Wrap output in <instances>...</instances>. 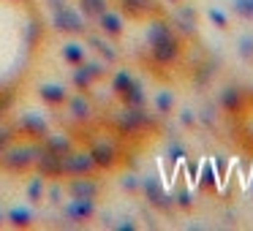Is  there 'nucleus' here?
<instances>
[{"instance_id": "obj_1", "label": "nucleus", "mask_w": 253, "mask_h": 231, "mask_svg": "<svg viewBox=\"0 0 253 231\" xmlns=\"http://www.w3.org/2000/svg\"><path fill=\"white\" fill-rule=\"evenodd\" d=\"M147 46H150V55H153V60L158 63V66H171L182 52L180 38H177L174 30L169 28V22H164V19H153V22H150Z\"/></svg>"}, {"instance_id": "obj_2", "label": "nucleus", "mask_w": 253, "mask_h": 231, "mask_svg": "<svg viewBox=\"0 0 253 231\" xmlns=\"http://www.w3.org/2000/svg\"><path fill=\"white\" fill-rule=\"evenodd\" d=\"M44 153V144L30 139L25 144H6L0 150V169L3 171H14V174H22V171L36 169V160Z\"/></svg>"}, {"instance_id": "obj_3", "label": "nucleus", "mask_w": 253, "mask_h": 231, "mask_svg": "<svg viewBox=\"0 0 253 231\" xmlns=\"http://www.w3.org/2000/svg\"><path fill=\"white\" fill-rule=\"evenodd\" d=\"M52 28L66 36H82L87 30V25H84V14L66 3L60 8H52Z\"/></svg>"}, {"instance_id": "obj_4", "label": "nucleus", "mask_w": 253, "mask_h": 231, "mask_svg": "<svg viewBox=\"0 0 253 231\" xmlns=\"http://www.w3.org/2000/svg\"><path fill=\"white\" fill-rule=\"evenodd\" d=\"M115 125L120 133L133 136V133H139L142 128L150 125V117H147V112H144V106H123L115 117Z\"/></svg>"}, {"instance_id": "obj_5", "label": "nucleus", "mask_w": 253, "mask_h": 231, "mask_svg": "<svg viewBox=\"0 0 253 231\" xmlns=\"http://www.w3.org/2000/svg\"><path fill=\"white\" fill-rule=\"evenodd\" d=\"M95 171L98 169H95L87 150H71L63 155V180L66 177H93Z\"/></svg>"}, {"instance_id": "obj_6", "label": "nucleus", "mask_w": 253, "mask_h": 231, "mask_svg": "<svg viewBox=\"0 0 253 231\" xmlns=\"http://www.w3.org/2000/svg\"><path fill=\"white\" fill-rule=\"evenodd\" d=\"M87 153H90V158H93V163L98 171L115 169L117 160H120V150H117V144L112 142V139H95Z\"/></svg>"}, {"instance_id": "obj_7", "label": "nucleus", "mask_w": 253, "mask_h": 231, "mask_svg": "<svg viewBox=\"0 0 253 231\" xmlns=\"http://www.w3.org/2000/svg\"><path fill=\"white\" fill-rule=\"evenodd\" d=\"M139 188H142L144 198H147V201L153 204L155 209H164V212H169V209L174 207V196L164 191V185H161L158 177H144Z\"/></svg>"}, {"instance_id": "obj_8", "label": "nucleus", "mask_w": 253, "mask_h": 231, "mask_svg": "<svg viewBox=\"0 0 253 231\" xmlns=\"http://www.w3.org/2000/svg\"><path fill=\"white\" fill-rule=\"evenodd\" d=\"M98 193H101V185L93 177H66V196L68 198H90V201H95Z\"/></svg>"}, {"instance_id": "obj_9", "label": "nucleus", "mask_w": 253, "mask_h": 231, "mask_svg": "<svg viewBox=\"0 0 253 231\" xmlns=\"http://www.w3.org/2000/svg\"><path fill=\"white\" fill-rule=\"evenodd\" d=\"M36 174H41L44 180H63V155L44 150L36 160Z\"/></svg>"}, {"instance_id": "obj_10", "label": "nucleus", "mask_w": 253, "mask_h": 231, "mask_svg": "<svg viewBox=\"0 0 253 231\" xmlns=\"http://www.w3.org/2000/svg\"><path fill=\"white\" fill-rule=\"evenodd\" d=\"M63 215L71 223H87V220L95 218V201H90V198H71L66 204V209H63Z\"/></svg>"}, {"instance_id": "obj_11", "label": "nucleus", "mask_w": 253, "mask_h": 231, "mask_svg": "<svg viewBox=\"0 0 253 231\" xmlns=\"http://www.w3.org/2000/svg\"><path fill=\"white\" fill-rule=\"evenodd\" d=\"M19 131L25 133V136L36 139V142H41V139L49 133V125H46V120L41 115H36V112H28V115L19 117Z\"/></svg>"}, {"instance_id": "obj_12", "label": "nucleus", "mask_w": 253, "mask_h": 231, "mask_svg": "<svg viewBox=\"0 0 253 231\" xmlns=\"http://www.w3.org/2000/svg\"><path fill=\"white\" fill-rule=\"evenodd\" d=\"M66 104H68V115H71V120L84 122V120L93 117V104H90L87 93H79V90H77L74 95H68V98H66Z\"/></svg>"}, {"instance_id": "obj_13", "label": "nucleus", "mask_w": 253, "mask_h": 231, "mask_svg": "<svg viewBox=\"0 0 253 231\" xmlns=\"http://www.w3.org/2000/svg\"><path fill=\"white\" fill-rule=\"evenodd\" d=\"M95 25H98V30H101L104 36H109V38H120V36H123V28H126L120 14H117V11H109V8H106L104 14H98V17H95Z\"/></svg>"}, {"instance_id": "obj_14", "label": "nucleus", "mask_w": 253, "mask_h": 231, "mask_svg": "<svg viewBox=\"0 0 253 231\" xmlns=\"http://www.w3.org/2000/svg\"><path fill=\"white\" fill-rule=\"evenodd\" d=\"M41 144H44V150H49V153H55V155H66L74 150L71 136H66V133H46V136L41 139Z\"/></svg>"}, {"instance_id": "obj_15", "label": "nucleus", "mask_w": 253, "mask_h": 231, "mask_svg": "<svg viewBox=\"0 0 253 231\" xmlns=\"http://www.w3.org/2000/svg\"><path fill=\"white\" fill-rule=\"evenodd\" d=\"M39 95L46 106H63L68 98V90L63 84H41L39 87Z\"/></svg>"}, {"instance_id": "obj_16", "label": "nucleus", "mask_w": 253, "mask_h": 231, "mask_svg": "<svg viewBox=\"0 0 253 231\" xmlns=\"http://www.w3.org/2000/svg\"><path fill=\"white\" fill-rule=\"evenodd\" d=\"M242 104H245V98H242L240 87H223V93H220V106H223V112L237 115V112H242Z\"/></svg>"}, {"instance_id": "obj_17", "label": "nucleus", "mask_w": 253, "mask_h": 231, "mask_svg": "<svg viewBox=\"0 0 253 231\" xmlns=\"http://www.w3.org/2000/svg\"><path fill=\"white\" fill-rule=\"evenodd\" d=\"M6 218H8V223L17 226V229H30L33 220H36V212L30 207H11Z\"/></svg>"}, {"instance_id": "obj_18", "label": "nucleus", "mask_w": 253, "mask_h": 231, "mask_svg": "<svg viewBox=\"0 0 253 231\" xmlns=\"http://www.w3.org/2000/svg\"><path fill=\"white\" fill-rule=\"evenodd\" d=\"M120 6L126 8L131 17H144V14H153L155 11V0H120Z\"/></svg>"}, {"instance_id": "obj_19", "label": "nucleus", "mask_w": 253, "mask_h": 231, "mask_svg": "<svg viewBox=\"0 0 253 231\" xmlns=\"http://www.w3.org/2000/svg\"><path fill=\"white\" fill-rule=\"evenodd\" d=\"M44 193H46V180H44V177H41V174L30 177L28 188H25V196H28V201H30V204L44 201Z\"/></svg>"}, {"instance_id": "obj_20", "label": "nucleus", "mask_w": 253, "mask_h": 231, "mask_svg": "<svg viewBox=\"0 0 253 231\" xmlns=\"http://www.w3.org/2000/svg\"><path fill=\"white\" fill-rule=\"evenodd\" d=\"M63 60L71 68L79 66V63H84V46L79 44V41H68V44L63 46Z\"/></svg>"}, {"instance_id": "obj_21", "label": "nucleus", "mask_w": 253, "mask_h": 231, "mask_svg": "<svg viewBox=\"0 0 253 231\" xmlns=\"http://www.w3.org/2000/svg\"><path fill=\"white\" fill-rule=\"evenodd\" d=\"M120 101H123L126 106H144V104H147V95H144V87H142V84L133 79V84L128 87V93L123 95Z\"/></svg>"}, {"instance_id": "obj_22", "label": "nucleus", "mask_w": 253, "mask_h": 231, "mask_svg": "<svg viewBox=\"0 0 253 231\" xmlns=\"http://www.w3.org/2000/svg\"><path fill=\"white\" fill-rule=\"evenodd\" d=\"M199 185L204 188V191H215L218 188V171H215V163H204L202 171H199Z\"/></svg>"}, {"instance_id": "obj_23", "label": "nucleus", "mask_w": 253, "mask_h": 231, "mask_svg": "<svg viewBox=\"0 0 253 231\" xmlns=\"http://www.w3.org/2000/svg\"><path fill=\"white\" fill-rule=\"evenodd\" d=\"M71 82H74V90H79V93H87L90 87H93V77H90L87 71H84L82 66H74V71H71Z\"/></svg>"}, {"instance_id": "obj_24", "label": "nucleus", "mask_w": 253, "mask_h": 231, "mask_svg": "<svg viewBox=\"0 0 253 231\" xmlns=\"http://www.w3.org/2000/svg\"><path fill=\"white\" fill-rule=\"evenodd\" d=\"M77 3H79V11H82L84 17H90V19H95L98 14H104L106 8H109L106 0H77Z\"/></svg>"}, {"instance_id": "obj_25", "label": "nucleus", "mask_w": 253, "mask_h": 231, "mask_svg": "<svg viewBox=\"0 0 253 231\" xmlns=\"http://www.w3.org/2000/svg\"><path fill=\"white\" fill-rule=\"evenodd\" d=\"M87 41H90V46H93V49L98 52L101 57H104V63H115V60H117V49H112V46L106 44L104 38H98V36H90Z\"/></svg>"}, {"instance_id": "obj_26", "label": "nucleus", "mask_w": 253, "mask_h": 231, "mask_svg": "<svg viewBox=\"0 0 253 231\" xmlns=\"http://www.w3.org/2000/svg\"><path fill=\"white\" fill-rule=\"evenodd\" d=\"M133 84V77L128 71H117L115 77H112V90H115L117 98H123V95L128 93V87Z\"/></svg>"}, {"instance_id": "obj_27", "label": "nucleus", "mask_w": 253, "mask_h": 231, "mask_svg": "<svg viewBox=\"0 0 253 231\" xmlns=\"http://www.w3.org/2000/svg\"><path fill=\"white\" fill-rule=\"evenodd\" d=\"M155 109H158L161 115H169V112L174 109V95H171L169 90H161V93L155 95Z\"/></svg>"}, {"instance_id": "obj_28", "label": "nucleus", "mask_w": 253, "mask_h": 231, "mask_svg": "<svg viewBox=\"0 0 253 231\" xmlns=\"http://www.w3.org/2000/svg\"><path fill=\"white\" fill-rule=\"evenodd\" d=\"M166 158H169L171 166H174V163H185V160H188V153H185V147H182L180 142H171L169 150H166Z\"/></svg>"}, {"instance_id": "obj_29", "label": "nucleus", "mask_w": 253, "mask_h": 231, "mask_svg": "<svg viewBox=\"0 0 253 231\" xmlns=\"http://www.w3.org/2000/svg\"><path fill=\"white\" fill-rule=\"evenodd\" d=\"M79 66H82L84 71L90 74V77H93V82H98V79H104V77H106V66H104L101 60H90V63L84 60V63H79Z\"/></svg>"}, {"instance_id": "obj_30", "label": "nucleus", "mask_w": 253, "mask_h": 231, "mask_svg": "<svg viewBox=\"0 0 253 231\" xmlns=\"http://www.w3.org/2000/svg\"><path fill=\"white\" fill-rule=\"evenodd\" d=\"M44 196H49V201H52V204H60V201H63V196H66V185H60V180H52V185L46 188Z\"/></svg>"}, {"instance_id": "obj_31", "label": "nucleus", "mask_w": 253, "mask_h": 231, "mask_svg": "<svg viewBox=\"0 0 253 231\" xmlns=\"http://www.w3.org/2000/svg\"><path fill=\"white\" fill-rule=\"evenodd\" d=\"M231 6H234V11L242 19H253V0H234Z\"/></svg>"}, {"instance_id": "obj_32", "label": "nucleus", "mask_w": 253, "mask_h": 231, "mask_svg": "<svg viewBox=\"0 0 253 231\" xmlns=\"http://www.w3.org/2000/svg\"><path fill=\"white\" fill-rule=\"evenodd\" d=\"M207 17H210V22H212L215 28H220V30H226V28H229V17H226V14L220 11V8H210V11H207Z\"/></svg>"}, {"instance_id": "obj_33", "label": "nucleus", "mask_w": 253, "mask_h": 231, "mask_svg": "<svg viewBox=\"0 0 253 231\" xmlns=\"http://www.w3.org/2000/svg\"><path fill=\"white\" fill-rule=\"evenodd\" d=\"M174 204H177V207H182V209H191L193 207V193L188 191V188H185V191H180L174 196Z\"/></svg>"}, {"instance_id": "obj_34", "label": "nucleus", "mask_w": 253, "mask_h": 231, "mask_svg": "<svg viewBox=\"0 0 253 231\" xmlns=\"http://www.w3.org/2000/svg\"><path fill=\"white\" fill-rule=\"evenodd\" d=\"M240 55L242 57H253V36H242L240 38Z\"/></svg>"}, {"instance_id": "obj_35", "label": "nucleus", "mask_w": 253, "mask_h": 231, "mask_svg": "<svg viewBox=\"0 0 253 231\" xmlns=\"http://www.w3.org/2000/svg\"><path fill=\"white\" fill-rule=\"evenodd\" d=\"M11 104H14V95H11V93H3V95H0V115L11 109Z\"/></svg>"}, {"instance_id": "obj_36", "label": "nucleus", "mask_w": 253, "mask_h": 231, "mask_svg": "<svg viewBox=\"0 0 253 231\" xmlns=\"http://www.w3.org/2000/svg\"><path fill=\"white\" fill-rule=\"evenodd\" d=\"M139 185H142V182H139V177H126V180H123V188H126V191H139Z\"/></svg>"}, {"instance_id": "obj_37", "label": "nucleus", "mask_w": 253, "mask_h": 231, "mask_svg": "<svg viewBox=\"0 0 253 231\" xmlns=\"http://www.w3.org/2000/svg\"><path fill=\"white\" fill-rule=\"evenodd\" d=\"M117 231H136V223H131V220H123V223H115Z\"/></svg>"}, {"instance_id": "obj_38", "label": "nucleus", "mask_w": 253, "mask_h": 231, "mask_svg": "<svg viewBox=\"0 0 253 231\" xmlns=\"http://www.w3.org/2000/svg\"><path fill=\"white\" fill-rule=\"evenodd\" d=\"M180 120H182V125H188V128H191L193 122H196V117H193L191 112H182V115H180Z\"/></svg>"}, {"instance_id": "obj_39", "label": "nucleus", "mask_w": 253, "mask_h": 231, "mask_svg": "<svg viewBox=\"0 0 253 231\" xmlns=\"http://www.w3.org/2000/svg\"><path fill=\"white\" fill-rule=\"evenodd\" d=\"M49 6L52 8H60V6H66V0H49Z\"/></svg>"}, {"instance_id": "obj_40", "label": "nucleus", "mask_w": 253, "mask_h": 231, "mask_svg": "<svg viewBox=\"0 0 253 231\" xmlns=\"http://www.w3.org/2000/svg\"><path fill=\"white\" fill-rule=\"evenodd\" d=\"M0 223H3V212H0Z\"/></svg>"}, {"instance_id": "obj_41", "label": "nucleus", "mask_w": 253, "mask_h": 231, "mask_svg": "<svg viewBox=\"0 0 253 231\" xmlns=\"http://www.w3.org/2000/svg\"><path fill=\"white\" fill-rule=\"evenodd\" d=\"M251 191H253V180H251Z\"/></svg>"}, {"instance_id": "obj_42", "label": "nucleus", "mask_w": 253, "mask_h": 231, "mask_svg": "<svg viewBox=\"0 0 253 231\" xmlns=\"http://www.w3.org/2000/svg\"><path fill=\"white\" fill-rule=\"evenodd\" d=\"M171 3H180V0H171Z\"/></svg>"}, {"instance_id": "obj_43", "label": "nucleus", "mask_w": 253, "mask_h": 231, "mask_svg": "<svg viewBox=\"0 0 253 231\" xmlns=\"http://www.w3.org/2000/svg\"><path fill=\"white\" fill-rule=\"evenodd\" d=\"M0 150H3V144H0Z\"/></svg>"}]
</instances>
